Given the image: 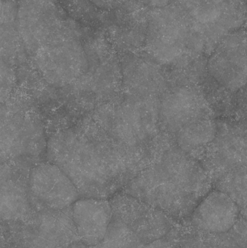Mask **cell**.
Returning <instances> with one entry per match:
<instances>
[{
	"label": "cell",
	"mask_w": 247,
	"mask_h": 248,
	"mask_svg": "<svg viewBox=\"0 0 247 248\" xmlns=\"http://www.w3.org/2000/svg\"><path fill=\"white\" fill-rule=\"evenodd\" d=\"M94 5L103 10H115L124 4L127 0H88Z\"/></svg>",
	"instance_id": "cell-25"
},
{
	"label": "cell",
	"mask_w": 247,
	"mask_h": 248,
	"mask_svg": "<svg viewBox=\"0 0 247 248\" xmlns=\"http://www.w3.org/2000/svg\"><path fill=\"white\" fill-rule=\"evenodd\" d=\"M240 93L242 94V97L243 99L242 100H239V104H242V103L243 106H241V107H239V108H243L245 114L247 115V87Z\"/></svg>",
	"instance_id": "cell-28"
},
{
	"label": "cell",
	"mask_w": 247,
	"mask_h": 248,
	"mask_svg": "<svg viewBox=\"0 0 247 248\" xmlns=\"http://www.w3.org/2000/svg\"><path fill=\"white\" fill-rule=\"evenodd\" d=\"M14 71L11 65L5 63L1 61V103L8 99L9 94L13 88V79H14Z\"/></svg>",
	"instance_id": "cell-24"
},
{
	"label": "cell",
	"mask_w": 247,
	"mask_h": 248,
	"mask_svg": "<svg viewBox=\"0 0 247 248\" xmlns=\"http://www.w3.org/2000/svg\"><path fill=\"white\" fill-rule=\"evenodd\" d=\"M128 1L121 5L125 13L118 7L124 18L118 16V20L112 22L108 31L116 43L129 49L145 45L149 15L152 10L136 0L133 3Z\"/></svg>",
	"instance_id": "cell-19"
},
{
	"label": "cell",
	"mask_w": 247,
	"mask_h": 248,
	"mask_svg": "<svg viewBox=\"0 0 247 248\" xmlns=\"http://www.w3.org/2000/svg\"><path fill=\"white\" fill-rule=\"evenodd\" d=\"M242 122V125H243L244 128H245V131L247 136V120H244L243 122Z\"/></svg>",
	"instance_id": "cell-30"
},
{
	"label": "cell",
	"mask_w": 247,
	"mask_h": 248,
	"mask_svg": "<svg viewBox=\"0 0 247 248\" xmlns=\"http://www.w3.org/2000/svg\"><path fill=\"white\" fill-rule=\"evenodd\" d=\"M68 17L57 0H17V29L31 57Z\"/></svg>",
	"instance_id": "cell-13"
},
{
	"label": "cell",
	"mask_w": 247,
	"mask_h": 248,
	"mask_svg": "<svg viewBox=\"0 0 247 248\" xmlns=\"http://www.w3.org/2000/svg\"><path fill=\"white\" fill-rule=\"evenodd\" d=\"M17 0H1V61L13 66L28 56L16 23Z\"/></svg>",
	"instance_id": "cell-20"
},
{
	"label": "cell",
	"mask_w": 247,
	"mask_h": 248,
	"mask_svg": "<svg viewBox=\"0 0 247 248\" xmlns=\"http://www.w3.org/2000/svg\"><path fill=\"white\" fill-rule=\"evenodd\" d=\"M30 166L22 161L1 163V219L24 221L34 213L29 191Z\"/></svg>",
	"instance_id": "cell-15"
},
{
	"label": "cell",
	"mask_w": 247,
	"mask_h": 248,
	"mask_svg": "<svg viewBox=\"0 0 247 248\" xmlns=\"http://www.w3.org/2000/svg\"><path fill=\"white\" fill-rule=\"evenodd\" d=\"M138 2L150 10L163 8L171 4L174 0H136Z\"/></svg>",
	"instance_id": "cell-26"
},
{
	"label": "cell",
	"mask_w": 247,
	"mask_h": 248,
	"mask_svg": "<svg viewBox=\"0 0 247 248\" xmlns=\"http://www.w3.org/2000/svg\"><path fill=\"white\" fill-rule=\"evenodd\" d=\"M243 208L247 206V166L231 170L213 184Z\"/></svg>",
	"instance_id": "cell-22"
},
{
	"label": "cell",
	"mask_w": 247,
	"mask_h": 248,
	"mask_svg": "<svg viewBox=\"0 0 247 248\" xmlns=\"http://www.w3.org/2000/svg\"><path fill=\"white\" fill-rule=\"evenodd\" d=\"M218 131V121L205 118L188 124L174 135L175 144L184 153L201 161Z\"/></svg>",
	"instance_id": "cell-21"
},
{
	"label": "cell",
	"mask_w": 247,
	"mask_h": 248,
	"mask_svg": "<svg viewBox=\"0 0 247 248\" xmlns=\"http://www.w3.org/2000/svg\"><path fill=\"white\" fill-rule=\"evenodd\" d=\"M123 145L93 119L55 133L46 158L75 184L81 198H112L153 162L155 153Z\"/></svg>",
	"instance_id": "cell-1"
},
{
	"label": "cell",
	"mask_w": 247,
	"mask_h": 248,
	"mask_svg": "<svg viewBox=\"0 0 247 248\" xmlns=\"http://www.w3.org/2000/svg\"><path fill=\"white\" fill-rule=\"evenodd\" d=\"M35 68L49 85L65 87L75 84L89 69L87 49L73 20L65 23L31 56Z\"/></svg>",
	"instance_id": "cell-7"
},
{
	"label": "cell",
	"mask_w": 247,
	"mask_h": 248,
	"mask_svg": "<svg viewBox=\"0 0 247 248\" xmlns=\"http://www.w3.org/2000/svg\"><path fill=\"white\" fill-rule=\"evenodd\" d=\"M213 184L202 163L175 142L164 149L122 192L143 201L170 217H190Z\"/></svg>",
	"instance_id": "cell-2"
},
{
	"label": "cell",
	"mask_w": 247,
	"mask_h": 248,
	"mask_svg": "<svg viewBox=\"0 0 247 248\" xmlns=\"http://www.w3.org/2000/svg\"><path fill=\"white\" fill-rule=\"evenodd\" d=\"M192 22L208 57L226 36L242 29L247 0H174Z\"/></svg>",
	"instance_id": "cell-9"
},
{
	"label": "cell",
	"mask_w": 247,
	"mask_h": 248,
	"mask_svg": "<svg viewBox=\"0 0 247 248\" xmlns=\"http://www.w3.org/2000/svg\"><path fill=\"white\" fill-rule=\"evenodd\" d=\"M47 141L42 118L26 96H10L1 103V160L39 163Z\"/></svg>",
	"instance_id": "cell-6"
},
{
	"label": "cell",
	"mask_w": 247,
	"mask_h": 248,
	"mask_svg": "<svg viewBox=\"0 0 247 248\" xmlns=\"http://www.w3.org/2000/svg\"><path fill=\"white\" fill-rule=\"evenodd\" d=\"M122 79L123 93L139 97H161L170 87L165 68L148 56L126 58Z\"/></svg>",
	"instance_id": "cell-17"
},
{
	"label": "cell",
	"mask_w": 247,
	"mask_h": 248,
	"mask_svg": "<svg viewBox=\"0 0 247 248\" xmlns=\"http://www.w3.org/2000/svg\"><path fill=\"white\" fill-rule=\"evenodd\" d=\"M223 93L239 94L247 87V30L224 38L207 57V77Z\"/></svg>",
	"instance_id": "cell-10"
},
{
	"label": "cell",
	"mask_w": 247,
	"mask_h": 248,
	"mask_svg": "<svg viewBox=\"0 0 247 248\" xmlns=\"http://www.w3.org/2000/svg\"><path fill=\"white\" fill-rule=\"evenodd\" d=\"M144 48L146 56L165 69L207 57L192 22L174 2L151 10Z\"/></svg>",
	"instance_id": "cell-4"
},
{
	"label": "cell",
	"mask_w": 247,
	"mask_h": 248,
	"mask_svg": "<svg viewBox=\"0 0 247 248\" xmlns=\"http://www.w3.org/2000/svg\"><path fill=\"white\" fill-rule=\"evenodd\" d=\"M166 236L159 240H155L153 243L147 245L144 248H179L178 243L171 241Z\"/></svg>",
	"instance_id": "cell-27"
},
{
	"label": "cell",
	"mask_w": 247,
	"mask_h": 248,
	"mask_svg": "<svg viewBox=\"0 0 247 248\" xmlns=\"http://www.w3.org/2000/svg\"><path fill=\"white\" fill-rule=\"evenodd\" d=\"M112 218L101 248H144L171 228L165 213L123 192L110 198Z\"/></svg>",
	"instance_id": "cell-5"
},
{
	"label": "cell",
	"mask_w": 247,
	"mask_h": 248,
	"mask_svg": "<svg viewBox=\"0 0 247 248\" xmlns=\"http://www.w3.org/2000/svg\"><path fill=\"white\" fill-rule=\"evenodd\" d=\"M78 241L71 207L35 211L24 221H1V248H68Z\"/></svg>",
	"instance_id": "cell-8"
},
{
	"label": "cell",
	"mask_w": 247,
	"mask_h": 248,
	"mask_svg": "<svg viewBox=\"0 0 247 248\" xmlns=\"http://www.w3.org/2000/svg\"><path fill=\"white\" fill-rule=\"evenodd\" d=\"M200 163L213 184L231 170L247 166V136L241 122L218 121V131Z\"/></svg>",
	"instance_id": "cell-14"
},
{
	"label": "cell",
	"mask_w": 247,
	"mask_h": 248,
	"mask_svg": "<svg viewBox=\"0 0 247 248\" xmlns=\"http://www.w3.org/2000/svg\"><path fill=\"white\" fill-rule=\"evenodd\" d=\"M159 97L123 95L103 103L92 119L117 142L130 148L158 152L162 131Z\"/></svg>",
	"instance_id": "cell-3"
},
{
	"label": "cell",
	"mask_w": 247,
	"mask_h": 248,
	"mask_svg": "<svg viewBox=\"0 0 247 248\" xmlns=\"http://www.w3.org/2000/svg\"><path fill=\"white\" fill-rule=\"evenodd\" d=\"M68 248H101L100 246H88V245L84 244V243H81V242L78 241L76 242V243H73V244L71 245Z\"/></svg>",
	"instance_id": "cell-29"
},
{
	"label": "cell",
	"mask_w": 247,
	"mask_h": 248,
	"mask_svg": "<svg viewBox=\"0 0 247 248\" xmlns=\"http://www.w3.org/2000/svg\"><path fill=\"white\" fill-rule=\"evenodd\" d=\"M230 232V239L235 248H247V206L242 208L239 221Z\"/></svg>",
	"instance_id": "cell-23"
},
{
	"label": "cell",
	"mask_w": 247,
	"mask_h": 248,
	"mask_svg": "<svg viewBox=\"0 0 247 248\" xmlns=\"http://www.w3.org/2000/svg\"><path fill=\"white\" fill-rule=\"evenodd\" d=\"M71 208L80 242L92 246L101 244L111 221L110 201L99 198H80Z\"/></svg>",
	"instance_id": "cell-18"
},
{
	"label": "cell",
	"mask_w": 247,
	"mask_h": 248,
	"mask_svg": "<svg viewBox=\"0 0 247 248\" xmlns=\"http://www.w3.org/2000/svg\"><path fill=\"white\" fill-rule=\"evenodd\" d=\"M245 26H246V29L247 30V16H246V20H245Z\"/></svg>",
	"instance_id": "cell-31"
},
{
	"label": "cell",
	"mask_w": 247,
	"mask_h": 248,
	"mask_svg": "<svg viewBox=\"0 0 247 248\" xmlns=\"http://www.w3.org/2000/svg\"><path fill=\"white\" fill-rule=\"evenodd\" d=\"M242 208L229 195L212 189L190 216L191 225L212 235L226 234L233 230L240 217Z\"/></svg>",
	"instance_id": "cell-16"
},
{
	"label": "cell",
	"mask_w": 247,
	"mask_h": 248,
	"mask_svg": "<svg viewBox=\"0 0 247 248\" xmlns=\"http://www.w3.org/2000/svg\"><path fill=\"white\" fill-rule=\"evenodd\" d=\"M213 115L212 103L200 86L170 87L160 98L161 131L174 137L188 124Z\"/></svg>",
	"instance_id": "cell-12"
},
{
	"label": "cell",
	"mask_w": 247,
	"mask_h": 248,
	"mask_svg": "<svg viewBox=\"0 0 247 248\" xmlns=\"http://www.w3.org/2000/svg\"><path fill=\"white\" fill-rule=\"evenodd\" d=\"M29 198L33 211H60L81 198L71 178L49 161L35 163L29 177Z\"/></svg>",
	"instance_id": "cell-11"
}]
</instances>
